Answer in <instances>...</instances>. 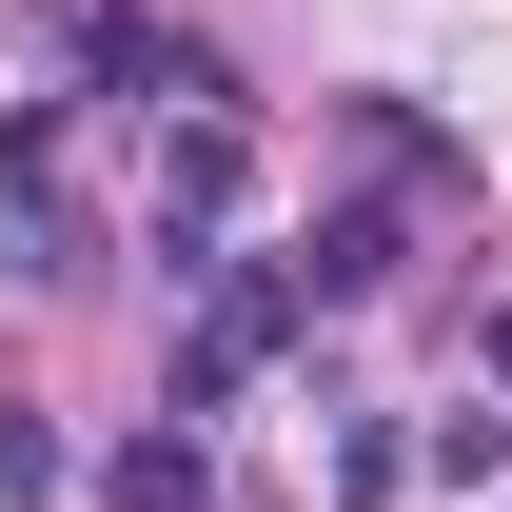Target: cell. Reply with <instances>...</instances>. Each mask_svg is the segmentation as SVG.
<instances>
[{
	"label": "cell",
	"instance_id": "cell-1",
	"mask_svg": "<svg viewBox=\"0 0 512 512\" xmlns=\"http://www.w3.org/2000/svg\"><path fill=\"white\" fill-rule=\"evenodd\" d=\"M40 40H60L99 99H138V119H237V60H217L197 20H158V0H40Z\"/></svg>",
	"mask_w": 512,
	"mask_h": 512
},
{
	"label": "cell",
	"instance_id": "cell-2",
	"mask_svg": "<svg viewBox=\"0 0 512 512\" xmlns=\"http://www.w3.org/2000/svg\"><path fill=\"white\" fill-rule=\"evenodd\" d=\"M0 237H20V276H99V197H79V99H0Z\"/></svg>",
	"mask_w": 512,
	"mask_h": 512
},
{
	"label": "cell",
	"instance_id": "cell-3",
	"mask_svg": "<svg viewBox=\"0 0 512 512\" xmlns=\"http://www.w3.org/2000/svg\"><path fill=\"white\" fill-rule=\"evenodd\" d=\"M178 296H197V335H178V414H237V394L276 375V335H316V316H296V276H276V256H197Z\"/></svg>",
	"mask_w": 512,
	"mask_h": 512
},
{
	"label": "cell",
	"instance_id": "cell-4",
	"mask_svg": "<svg viewBox=\"0 0 512 512\" xmlns=\"http://www.w3.org/2000/svg\"><path fill=\"white\" fill-rule=\"evenodd\" d=\"M237 197H256V138H237V119H158V158H138V237H158V276H197V256L237 237Z\"/></svg>",
	"mask_w": 512,
	"mask_h": 512
},
{
	"label": "cell",
	"instance_id": "cell-5",
	"mask_svg": "<svg viewBox=\"0 0 512 512\" xmlns=\"http://www.w3.org/2000/svg\"><path fill=\"white\" fill-rule=\"evenodd\" d=\"M414 217H434L414 178H355V197H316V217H296V256H276V276H296V316H355V296H394Z\"/></svg>",
	"mask_w": 512,
	"mask_h": 512
},
{
	"label": "cell",
	"instance_id": "cell-6",
	"mask_svg": "<svg viewBox=\"0 0 512 512\" xmlns=\"http://www.w3.org/2000/svg\"><path fill=\"white\" fill-rule=\"evenodd\" d=\"M99 512H217V453H197V414L158 394L119 453H99Z\"/></svg>",
	"mask_w": 512,
	"mask_h": 512
},
{
	"label": "cell",
	"instance_id": "cell-7",
	"mask_svg": "<svg viewBox=\"0 0 512 512\" xmlns=\"http://www.w3.org/2000/svg\"><path fill=\"white\" fill-rule=\"evenodd\" d=\"M355 158H375V178H414V197H434V217H453V197H473V158H453V138L414 119V99H355Z\"/></svg>",
	"mask_w": 512,
	"mask_h": 512
},
{
	"label": "cell",
	"instance_id": "cell-8",
	"mask_svg": "<svg viewBox=\"0 0 512 512\" xmlns=\"http://www.w3.org/2000/svg\"><path fill=\"white\" fill-rule=\"evenodd\" d=\"M414 473H434V493H493V473H512V414H434Z\"/></svg>",
	"mask_w": 512,
	"mask_h": 512
},
{
	"label": "cell",
	"instance_id": "cell-9",
	"mask_svg": "<svg viewBox=\"0 0 512 512\" xmlns=\"http://www.w3.org/2000/svg\"><path fill=\"white\" fill-rule=\"evenodd\" d=\"M60 473H79V453H60V414H20V394H0V512H40Z\"/></svg>",
	"mask_w": 512,
	"mask_h": 512
},
{
	"label": "cell",
	"instance_id": "cell-10",
	"mask_svg": "<svg viewBox=\"0 0 512 512\" xmlns=\"http://www.w3.org/2000/svg\"><path fill=\"white\" fill-rule=\"evenodd\" d=\"M473 375H493V394H512V296H493V316H473Z\"/></svg>",
	"mask_w": 512,
	"mask_h": 512
}]
</instances>
